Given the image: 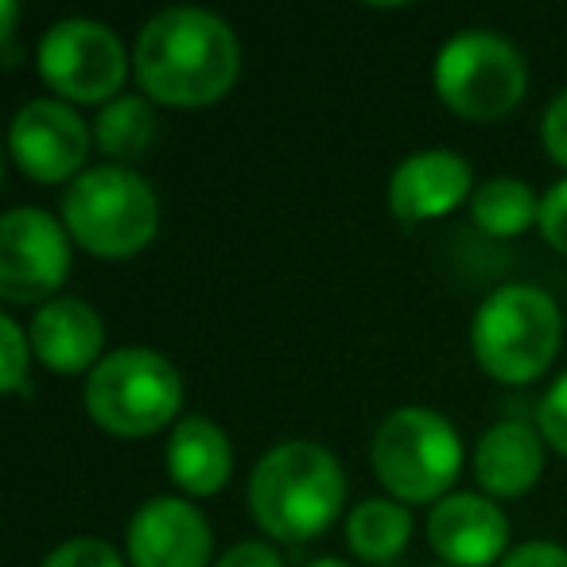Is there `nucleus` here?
Returning <instances> with one entry per match:
<instances>
[{
	"label": "nucleus",
	"mask_w": 567,
	"mask_h": 567,
	"mask_svg": "<svg viewBox=\"0 0 567 567\" xmlns=\"http://www.w3.org/2000/svg\"><path fill=\"white\" fill-rule=\"evenodd\" d=\"M474 195V172L458 152L424 148L404 156L389 179V210L401 221L443 218Z\"/></svg>",
	"instance_id": "13"
},
{
	"label": "nucleus",
	"mask_w": 567,
	"mask_h": 567,
	"mask_svg": "<svg viewBox=\"0 0 567 567\" xmlns=\"http://www.w3.org/2000/svg\"><path fill=\"white\" fill-rule=\"evenodd\" d=\"M0 389L4 393L32 396V381H28V362H32V334H24V327L12 316H0Z\"/></svg>",
	"instance_id": "20"
},
{
	"label": "nucleus",
	"mask_w": 567,
	"mask_h": 567,
	"mask_svg": "<svg viewBox=\"0 0 567 567\" xmlns=\"http://www.w3.org/2000/svg\"><path fill=\"white\" fill-rule=\"evenodd\" d=\"M156 110H152V97L144 94H121L110 105H102L94 121V141L113 164H133L156 141Z\"/></svg>",
	"instance_id": "18"
},
{
	"label": "nucleus",
	"mask_w": 567,
	"mask_h": 567,
	"mask_svg": "<svg viewBox=\"0 0 567 567\" xmlns=\"http://www.w3.org/2000/svg\"><path fill=\"white\" fill-rule=\"evenodd\" d=\"M373 471L381 486L409 505H427L435 497H447L463 471V440L451 427L447 416L404 404L381 420L373 435Z\"/></svg>",
	"instance_id": "6"
},
{
	"label": "nucleus",
	"mask_w": 567,
	"mask_h": 567,
	"mask_svg": "<svg viewBox=\"0 0 567 567\" xmlns=\"http://www.w3.org/2000/svg\"><path fill=\"white\" fill-rule=\"evenodd\" d=\"M234 447L210 416H179L167 435V474L190 497H210L229 482Z\"/></svg>",
	"instance_id": "16"
},
{
	"label": "nucleus",
	"mask_w": 567,
	"mask_h": 567,
	"mask_svg": "<svg viewBox=\"0 0 567 567\" xmlns=\"http://www.w3.org/2000/svg\"><path fill=\"white\" fill-rule=\"evenodd\" d=\"M303 567H350V564H342V559H334V556H319V559H308Z\"/></svg>",
	"instance_id": "27"
},
{
	"label": "nucleus",
	"mask_w": 567,
	"mask_h": 567,
	"mask_svg": "<svg viewBox=\"0 0 567 567\" xmlns=\"http://www.w3.org/2000/svg\"><path fill=\"white\" fill-rule=\"evenodd\" d=\"M71 272V234L40 206H12L0 218V296L51 303Z\"/></svg>",
	"instance_id": "9"
},
{
	"label": "nucleus",
	"mask_w": 567,
	"mask_h": 567,
	"mask_svg": "<svg viewBox=\"0 0 567 567\" xmlns=\"http://www.w3.org/2000/svg\"><path fill=\"white\" fill-rule=\"evenodd\" d=\"M544 471V435L525 420H497L474 443V478L486 497H520Z\"/></svg>",
	"instance_id": "15"
},
{
	"label": "nucleus",
	"mask_w": 567,
	"mask_h": 567,
	"mask_svg": "<svg viewBox=\"0 0 567 567\" xmlns=\"http://www.w3.org/2000/svg\"><path fill=\"white\" fill-rule=\"evenodd\" d=\"M214 567H284L280 551L272 544H260V540H241L234 548H226L218 556Z\"/></svg>",
	"instance_id": "26"
},
{
	"label": "nucleus",
	"mask_w": 567,
	"mask_h": 567,
	"mask_svg": "<svg viewBox=\"0 0 567 567\" xmlns=\"http://www.w3.org/2000/svg\"><path fill=\"white\" fill-rule=\"evenodd\" d=\"M105 323L79 296H55L32 319V350L55 373H86L102 362Z\"/></svg>",
	"instance_id": "14"
},
{
	"label": "nucleus",
	"mask_w": 567,
	"mask_h": 567,
	"mask_svg": "<svg viewBox=\"0 0 567 567\" xmlns=\"http://www.w3.org/2000/svg\"><path fill=\"white\" fill-rule=\"evenodd\" d=\"M564 316L536 284H502L482 300L471 323V350L478 365L502 385H528L559 354Z\"/></svg>",
	"instance_id": "3"
},
{
	"label": "nucleus",
	"mask_w": 567,
	"mask_h": 567,
	"mask_svg": "<svg viewBox=\"0 0 567 567\" xmlns=\"http://www.w3.org/2000/svg\"><path fill=\"white\" fill-rule=\"evenodd\" d=\"M9 148L28 179L74 183L90 156V125L63 97H32L12 117Z\"/></svg>",
	"instance_id": "10"
},
{
	"label": "nucleus",
	"mask_w": 567,
	"mask_h": 567,
	"mask_svg": "<svg viewBox=\"0 0 567 567\" xmlns=\"http://www.w3.org/2000/svg\"><path fill=\"white\" fill-rule=\"evenodd\" d=\"M471 218L489 237H517L540 221V198L517 175H494L471 195Z\"/></svg>",
	"instance_id": "19"
},
{
	"label": "nucleus",
	"mask_w": 567,
	"mask_h": 567,
	"mask_svg": "<svg viewBox=\"0 0 567 567\" xmlns=\"http://www.w3.org/2000/svg\"><path fill=\"white\" fill-rule=\"evenodd\" d=\"M342 502L347 474L323 443H276L249 474V513L272 540H316L339 520Z\"/></svg>",
	"instance_id": "2"
},
{
	"label": "nucleus",
	"mask_w": 567,
	"mask_h": 567,
	"mask_svg": "<svg viewBox=\"0 0 567 567\" xmlns=\"http://www.w3.org/2000/svg\"><path fill=\"white\" fill-rule=\"evenodd\" d=\"M412 540V513L393 497H365L347 513V544L358 559L385 564Z\"/></svg>",
	"instance_id": "17"
},
{
	"label": "nucleus",
	"mask_w": 567,
	"mask_h": 567,
	"mask_svg": "<svg viewBox=\"0 0 567 567\" xmlns=\"http://www.w3.org/2000/svg\"><path fill=\"white\" fill-rule=\"evenodd\" d=\"M63 226L71 241L94 257L125 260L156 237L159 198L133 167L97 164L63 190Z\"/></svg>",
	"instance_id": "4"
},
{
	"label": "nucleus",
	"mask_w": 567,
	"mask_h": 567,
	"mask_svg": "<svg viewBox=\"0 0 567 567\" xmlns=\"http://www.w3.org/2000/svg\"><path fill=\"white\" fill-rule=\"evenodd\" d=\"M497 567H567V548L551 540H528L517 544Z\"/></svg>",
	"instance_id": "25"
},
{
	"label": "nucleus",
	"mask_w": 567,
	"mask_h": 567,
	"mask_svg": "<svg viewBox=\"0 0 567 567\" xmlns=\"http://www.w3.org/2000/svg\"><path fill=\"white\" fill-rule=\"evenodd\" d=\"M133 567H206L214 536L187 497H148L125 533Z\"/></svg>",
	"instance_id": "11"
},
{
	"label": "nucleus",
	"mask_w": 567,
	"mask_h": 567,
	"mask_svg": "<svg viewBox=\"0 0 567 567\" xmlns=\"http://www.w3.org/2000/svg\"><path fill=\"white\" fill-rule=\"evenodd\" d=\"M540 234H544V241L551 245L556 252H564L567 257V179H559V183H551L548 190H544V198H540Z\"/></svg>",
	"instance_id": "23"
},
{
	"label": "nucleus",
	"mask_w": 567,
	"mask_h": 567,
	"mask_svg": "<svg viewBox=\"0 0 567 567\" xmlns=\"http://www.w3.org/2000/svg\"><path fill=\"white\" fill-rule=\"evenodd\" d=\"M133 71L144 97L198 110L221 102L234 90L241 74V43L218 12L198 4H172L141 28Z\"/></svg>",
	"instance_id": "1"
},
{
	"label": "nucleus",
	"mask_w": 567,
	"mask_h": 567,
	"mask_svg": "<svg viewBox=\"0 0 567 567\" xmlns=\"http://www.w3.org/2000/svg\"><path fill=\"white\" fill-rule=\"evenodd\" d=\"M540 136H544L548 156L556 159L559 167H567V90H559V94L548 102L544 121H540Z\"/></svg>",
	"instance_id": "24"
},
{
	"label": "nucleus",
	"mask_w": 567,
	"mask_h": 567,
	"mask_svg": "<svg viewBox=\"0 0 567 567\" xmlns=\"http://www.w3.org/2000/svg\"><path fill=\"white\" fill-rule=\"evenodd\" d=\"M128 51L121 35L102 20L71 17L59 20L43 32L40 48H35V66L40 79L55 90L63 102L79 105H110L121 97L128 79Z\"/></svg>",
	"instance_id": "8"
},
{
	"label": "nucleus",
	"mask_w": 567,
	"mask_h": 567,
	"mask_svg": "<svg viewBox=\"0 0 567 567\" xmlns=\"http://www.w3.org/2000/svg\"><path fill=\"white\" fill-rule=\"evenodd\" d=\"M40 567H125V559L110 540L74 536V540H63L59 548H51Z\"/></svg>",
	"instance_id": "21"
},
{
	"label": "nucleus",
	"mask_w": 567,
	"mask_h": 567,
	"mask_svg": "<svg viewBox=\"0 0 567 567\" xmlns=\"http://www.w3.org/2000/svg\"><path fill=\"white\" fill-rule=\"evenodd\" d=\"M432 82L451 113L482 125L517 110L528 90V63L505 35L489 28H466L440 48Z\"/></svg>",
	"instance_id": "7"
},
{
	"label": "nucleus",
	"mask_w": 567,
	"mask_h": 567,
	"mask_svg": "<svg viewBox=\"0 0 567 567\" xmlns=\"http://www.w3.org/2000/svg\"><path fill=\"white\" fill-rule=\"evenodd\" d=\"M536 432L544 435L548 447L567 455V370L548 385V393L536 404Z\"/></svg>",
	"instance_id": "22"
},
{
	"label": "nucleus",
	"mask_w": 567,
	"mask_h": 567,
	"mask_svg": "<svg viewBox=\"0 0 567 567\" xmlns=\"http://www.w3.org/2000/svg\"><path fill=\"white\" fill-rule=\"evenodd\" d=\"M82 401L102 432L144 440L179 416L183 378L156 350L121 347L86 373Z\"/></svg>",
	"instance_id": "5"
},
{
	"label": "nucleus",
	"mask_w": 567,
	"mask_h": 567,
	"mask_svg": "<svg viewBox=\"0 0 567 567\" xmlns=\"http://www.w3.org/2000/svg\"><path fill=\"white\" fill-rule=\"evenodd\" d=\"M427 544L447 567H489L505 559L509 517L486 494H447L427 513Z\"/></svg>",
	"instance_id": "12"
}]
</instances>
